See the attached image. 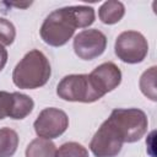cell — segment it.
Returning a JSON list of instances; mask_svg holds the SVG:
<instances>
[{"label": "cell", "mask_w": 157, "mask_h": 157, "mask_svg": "<svg viewBox=\"0 0 157 157\" xmlns=\"http://www.w3.org/2000/svg\"><path fill=\"white\" fill-rule=\"evenodd\" d=\"M94 18V10L91 6L77 5L54 10L40 26V38L50 47H61L69 42L76 28L91 26Z\"/></svg>", "instance_id": "cell-1"}, {"label": "cell", "mask_w": 157, "mask_h": 157, "mask_svg": "<svg viewBox=\"0 0 157 157\" xmlns=\"http://www.w3.org/2000/svg\"><path fill=\"white\" fill-rule=\"evenodd\" d=\"M52 75L48 58L38 49L28 52L15 66L12 82L22 90H36L44 86Z\"/></svg>", "instance_id": "cell-2"}, {"label": "cell", "mask_w": 157, "mask_h": 157, "mask_svg": "<svg viewBox=\"0 0 157 157\" xmlns=\"http://www.w3.org/2000/svg\"><path fill=\"white\" fill-rule=\"evenodd\" d=\"M121 134L124 142H136L147 131L148 120L144 110L137 108H117L109 118Z\"/></svg>", "instance_id": "cell-3"}, {"label": "cell", "mask_w": 157, "mask_h": 157, "mask_svg": "<svg viewBox=\"0 0 157 157\" xmlns=\"http://www.w3.org/2000/svg\"><path fill=\"white\" fill-rule=\"evenodd\" d=\"M56 94L64 101L82 103H92L102 98L88 74H72L63 77L56 86Z\"/></svg>", "instance_id": "cell-4"}, {"label": "cell", "mask_w": 157, "mask_h": 157, "mask_svg": "<svg viewBox=\"0 0 157 157\" xmlns=\"http://www.w3.org/2000/svg\"><path fill=\"white\" fill-rule=\"evenodd\" d=\"M115 55L126 64H137L144 61L148 53L147 39L137 31L121 32L114 44Z\"/></svg>", "instance_id": "cell-5"}, {"label": "cell", "mask_w": 157, "mask_h": 157, "mask_svg": "<svg viewBox=\"0 0 157 157\" xmlns=\"http://www.w3.org/2000/svg\"><path fill=\"white\" fill-rule=\"evenodd\" d=\"M124 139L110 119L102 123L90 142V150L96 157H117L123 148Z\"/></svg>", "instance_id": "cell-6"}, {"label": "cell", "mask_w": 157, "mask_h": 157, "mask_svg": "<svg viewBox=\"0 0 157 157\" xmlns=\"http://www.w3.org/2000/svg\"><path fill=\"white\" fill-rule=\"evenodd\" d=\"M69 126V118L66 113L59 108H44L33 123V128L38 137L56 139L63 135Z\"/></svg>", "instance_id": "cell-7"}, {"label": "cell", "mask_w": 157, "mask_h": 157, "mask_svg": "<svg viewBox=\"0 0 157 157\" xmlns=\"http://www.w3.org/2000/svg\"><path fill=\"white\" fill-rule=\"evenodd\" d=\"M107 48V37L103 32L92 28L83 29L74 38V52L82 60H93Z\"/></svg>", "instance_id": "cell-8"}, {"label": "cell", "mask_w": 157, "mask_h": 157, "mask_svg": "<svg viewBox=\"0 0 157 157\" xmlns=\"http://www.w3.org/2000/svg\"><path fill=\"white\" fill-rule=\"evenodd\" d=\"M88 76L101 97L117 88L121 82V71L112 61L98 65L91 74H88Z\"/></svg>", "instance_id": "cell-9"}, {"label": "cell", "mask_w": 157, "mask_h": 157, "mask_svg": "<svg viewBox=\"0 0 157 157\" xmlns=\"http://www.w3.org/2000/svg\"><path fill=\"white\" fill-rule=\"evenodd\" d=\"M125 15V6L117 0H108L98 9V17L104 25H114Z\"/></svg>", "instance_id": "cell-10"}, {"label": "cell", "mask_w": 157, "mask_h": 157, "mask_svg": "<svg viewBox=\"0 0 157 157\" xmlns=\"http://www.w3.org/2000/svg\"><path fill=\"white\" fill-rule=\"evenodd\" d=\"M56 147L54 142L48 139L37 137L32 140L26 147V157H55Z\"/></svg>", "instance_id": "cell-11"}, {"label": "cell", "mask_w": 157, "mask_h": 157, "mask_svg": "<svg viewBox=\"0 0 157 157\" xmlns=\"http://www.w3.org/2000/svg\"><path fill=\"white\" fill-rule=\"evenodd\" d=\"M12 94H13V103H12V109L9 118L25 119L33 110L34 102L27 94H23L20 92H12Z\"/></svg>", "instance_id": "cell-12"}, {"label": "cell", "mask_w": 157, "mask_h": 157, "mask_svg": "<svg viewBox=\"0 0 157 157\" xmlns=\"http://www.w3.org/2000/svg\"><path fill=\"white\" fill-rule=\"evenodd\" d=\"M18 147V135L13 129H0V157H12Z\"/></svg>", "instance_id": "cell-13"}, {"label": "cell", "mask_w": 157, "mask_h": 157, "mask_svg": "<svg viewBox=\"0 0 157 157\" xmlns=\"http://www.w3.org/2000/svg\"><path fill=\"white\" fill-rule=\"evenodd\" d=\"M156 66H151L147 69L140 77L139 85L140 90L151 101L156 102L157 101V93H156Z\"/></svg>", "instance_id": "cell-14"}, {"label": "cell", "mask_w": 157, "mask_h": 157, "mask_svg": "<svg viewBox=\"0 0 157 157\" xmlns=\"http://www.w3.org/2000/svg\"><path fill=\"white\" fill-rule=\"evenodd\" d=\"M55 157H90L88 151L78 142L63 144L55 152Z\"/></svg>", "instance_id": "cell-15"}, {"label": "cell", "mask_w": 157, "mask_h": 157, "mask_svg": "<svg viewBox=\"0 0 157 157\" xmlns=\"http://www.w3.org/2000/svg\"><path fill=\"white\" fill-rule=\"evenodd\" d=\"M16 38V29L12 22L9 20L0 17V44L1 45H10L13 43Z\"/></svg>", "instance_id": "cell-16"}, {"label": "cell", "mask_w": 157, "mask_h": 157, "mask_svg": "<svg viewBox=\"0 0 157 157\" xmlns=\"http://www.w3.org/2000/svg\"><path fill=\"white\" fill-rule=\"evenodd\" d=\"M13 103V94L6 91H0V120L10 117Z\"/></svg>", "instance_id": "cell-17"}, {"label": "cell", "mask_w": 157, "mask_h": 157, "mask_svg": "<svg viewBox=\"0 0 157 157\" xmlns=\"http://www.w3.org/2000/svg\"><path fill=\"white\" fill-rule=\"evenodd\" d=\"M6 63H7V50L5 49L4 45L0 44V71L5 67Z\"/></svg>", "instance_id": "cell-18"}]
</instances>
